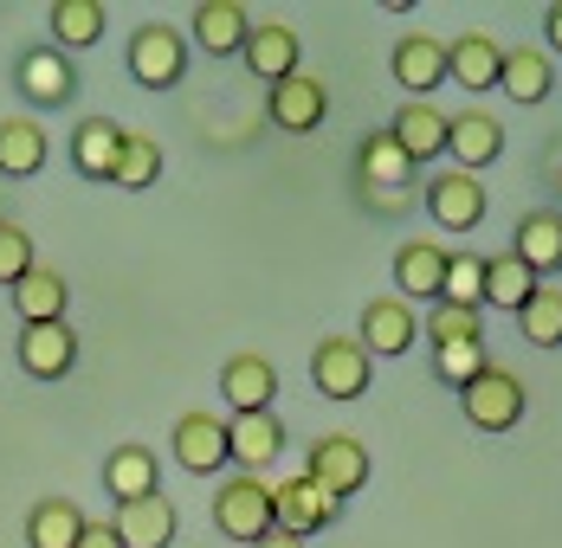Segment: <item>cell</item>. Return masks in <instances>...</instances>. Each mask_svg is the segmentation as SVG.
I'll return each mask as SVG.
<instances>
[{
  "mask_svg": "<svg viewBox=\"0 0 562 548\" xmlns=\"http://www.w3.org/2000/svg\"><path fill=\"white\" fill-rule=\"evenodd\" d=\"M214 529H221L226 543H259V536H272L279 523H272V484L266 478H252V471H233L221 491H214Z\"/></svg>",
  "mask_w": 562,
  "mask_h": 548,
  "instance_id": "obj_1",
  "label": "cell"
},
{
  "mask_svg": "<svg viewBox=\"0 0 562 548\" xmlns=\"http://www.w3.org/2000/svg\"><path fill=\"white\" fill-rule=\"evenodd\" d=\"M459 413H465V426H479V433H510L524 413H530V387L517 381L510 368H485L472 387H459Z\"/></svg>",
  "mask_w": 562,
  "mask_h": 548,
  "instance_id": "obj_2",
  "label": "cell"
},
{
  "mask_svg": "<svg viewBox=\"0 0 562 548\" xmlns=\"http://www.w3.org/2000/svg\"><path fill=\"white\" fill-rule=\"evenodd\" d=\"M123 65H130V78H136L143 91H175V84L188 78V39H181L175 26H162V20H149V26L130 33Z\"/></svg>",
  "mask_w": 562,
  "mask_h": 548,
  "instance_id": "obj_3",
  "label": "cell"
},
{
  "mask_svg": "<svg viewBox=\"0 0 562 548\" xmlns=\"http://www.w3.org/2000/svg\"><path fill=\"white\" fill-rule=\"evenodd\" d=\"M311 387L324 400H362L375 387V355L356 342V335H324L311 349Z\"/></svg>",
  "mask_w": 562,
  "mask_h": 548,
  "instance_id": "obj_4",
  "label": "cell"
},
{
  "mask_svg": "<svg viewBox=\"0 0 562 548\" xmlns=\"http://www.w3.org/2000/svg\"><path fill=\"white\" fill-rule=\"evenodd\" d=\"M420 201H427L434 226H447V232H472V226L485 219V207H492L485 181H479V174H465V168H440V174H427Z\"/></svg>",
  "mask_w": 562,
  "mask_h": 548,
  "instance_id": "obj_5",
  "label": "cell"
},
{
  "mask_svg": "<svg viewBox=\"0 0 562 548\" xmlns=\"http://www.w3.org/2000/svg\"><path fill=\"white\" fill-rule=\"evenodd\" d=\"M337 516H342V503L324 491L317 478H304V471L284 478V484H272V523H279L284 536H304V543H311V536L330 529Z\"/></svg>",
  "mask_w": 562,
  "mask_h": 548,
  "instance_id": "obj_6",
  "label": "cell"
},
{
  "mask_svg": "<svg viewBox=\"0 0 562 548\" xmlns=\"http://www.w3.org/2000/svg\"><path fill=\"white\" fill-rule=\"evenodd\" d=\"M304 478H317L337 503H349V496L369 484V452H362V438L324 433L317 445H311V458H304Z\"/></svg>",
  "mask_w": 562,
  "mask_h": 548,
  "instance_id": "obj_7",
  "label": "cell"
},
{
  "mask_svg": "<svg viewBox=\"0 0 562 548\" xmlns=\"http://www.w3.org/2000/svg\"><path fill=\"white\" fill-rule=\"evenodd\" d=\"M13 84H20V98L33 110H65L78 98V71H71V58L58 53V46H33L13 65Z\"/></svg>",
  "mask_w": 562,
  "mask_h": 548,
  "instance_id": "obj_8",
  "label": "cell"
},
{
  "mask_svg": "<svg viewBox=\"0 0 562 548\" xmlns=\"http://www.w3.org/2000/svg\"><path fill=\"white\" fill-rule=\"evenodd\" d=\"M169 438H175V465H181V471H194V478H207V471H226V465H233V445H226V420H214L207 407L181 413Z\"/></svg>",
  "mask_w": 562,
  "mask_h": 548,
  "instance_id": "obj_9",
  "label": "cell"
},
{
  "mask_svg": "<svg viewBox=\"0 0 562 548\" xmlns=\"http://www.w3.org/2000/svg\"><path fill=\"white\" fill-rule=\"evenodd\" d=\"M389 71H394V84H401L414 104H427V98L447 84V39H434V33H407V39H394Z\"/></svg>",
  "mask_w": 562,
  "mask_h": 548,
  "instance_id": "obj_10",
  "label": "cell"
},
{
  "mask_svg": "<svg viewBox=\"0 0 562 548\" xmlns=\"http://www.w3.org/2000/svg\"><path fill=\"white\" fill-rule=\"evenodd\" d=\"M356 181L375 187L382 207H394V201L414 194V162L401 156V142H394L389 129H369V136H362V149H356Z\"/></svg>",
  "mask_w": 562,
  "mask_h": 548,
  "instance_id": "obj_11",
  "label": "cell"
},
{
  "mask_svg": "<svg viewBox=\"0 0 562 548\" xmlns=\"http://www.w3.org/2000/svg\"><path fill=\"white\" fill-rule=\"evenodd\" d=\"M266 116H272V129H284V136H311V129L330 116V91H324V78L291 71L284 84L266 91Z\"/></svg>",
  "mask_w": 562,
  "mask_h": 548,
  "instance_id": "obj_12",
  "label": "cell"
},
{
  "mask_svg": "<svg viewBox=\"0 0 562 548\" xmlns=\"http://www.w3.org/2000/svg\"><path fill=\"white\" fill-rule=\"evenodd\" d=\"M447 246L434 239H407L394 246V297L401 304H440V284H447Z\"/></svg>",
  "mask_w": 562,
  "mask_h": 548,
  "instance_id": "obj_13",
  "label": "cell"
},
{
  "mask_svg": "<svg viewBox=\"0 0 562 548\" xmlns=\"http://www.w3.org/2000/svg\"><path fill=\"white\" fill-rule=\"evenodd\" d=\"M447 156H452V168H465V174L492 168L505 156V123H498L492 110H459V116H447Z\"/></svg>",
  "mask_w": 562,
  "mask_h": 548,
  "instance_id": "obj_14",
  "label": "cell"
},
{
  "mask_svg": "<svg viewBox=\"0 0 562 548\" xmlns=\"http://www.w3.org/2000/svg\"><path fill=\"white\" fill-rule=\"evenodd\" d=\"M221 400L233 413H272V400H279V368H272L259 349L233 355L221 368Z\"/></svg>",
  "mask_w": 562,
  "mask_h": 548,
  "instance_id": "obj_15",
  "label": "cell"
},
{
  "mask_svg": "<svg viewBox=\"0 0 562 548\" xmlns=\"http://www.w3.org/2000/svg\"><path fill=\"white\" fill-rule=\"evenodd\" d=\"M111 529L123 536V548H175L181 516H175L169 491H156V496H136V503H116Z\"/></svg>",
  "mask_w": 562,
  "mask_h": 548,
  "instance_id": "obj_16",
  "label": "cell"
},
{
  "mask_svg": "<svg viewBox=\"0 0 562 548\" xmlns=\"http://www.w3.org/2000/svg\"><path fill=\"white\" fill-rule=\"evenodd\" d=\"M20 368H26L33 381H65V375L78 368V335H71V323L20 329Z\"/></svg>",
  "mask_w": 562,
  "mask_h": 548,
  "instance_id": "obj_17",
  "label": "cell"
},
{
  "mask_svg": "<svg viewBox=\"0 0 562 548\" xmlns=\"http://www.w3.org/2000/svg\"><path fill=\"white\" fill-rule=\"evenodd\" d=\"M389 136L401 142V156H407L414 168L440 162V156H447V110L440 104H414V98H407V104L389 116Z\"/></svg>",
  "mask_w": 562,
  "mask_h": 548,
  "instance_id": "obj_18",
  "label": "cell"
},
{
  "mask_svg": "<svg viewBox=\"0 0 562 548\" xmlns=\"http://www.w3.org/2000/svg\"><path fill=\"white\" fill-rule=\"evenodd\" d=\"M239 58L252 65V78H266V84H284V78L297 71L304 46H297V33H291L284 20H252V33H246Z\"/></svg>",
  "mask_w": 562,
  "mask_h": 548,
  "instance_id": "obj_19",
  "label": "cell"
},
{
  "mask_svg": "<svg viewBox=\"0 0 562 548\" xmlns=\"http://www.w3.org/2000/svg\"><path fill=\"white\" fill-rule=\"evenodd\" d=\"M505 78V46L492 33H459L447 46V84L459 91H492Z\"/></svg>",
  "mask_w": 562,
  "mask_h": 548,
  "instance_id": "obj_20",
  "label": "cell"
},
{
  "mask_svg": "<svg viewBox=\"0 0 562 548\" xmlns=\"http://www.w3.org/2000/svg\"><path fill=\"white\" fill-rule=\"evenodd\" d=\"M414 335H420L414 304H401V297H375V304H362V335H356V342H362L369 355H407Z\"/></svg>",
  "mask_w": 562,
  "mask_h": 548,
  "instance_id": "obj_21",
  "label": "cell"
},
{
  "mask_svg": "<svg viewBox=\"0 0 562 548\" xmlns=\"http://www.w3.org/2000/svg\"><path fill=\"white\" fill-rule=\"evenodd\" d=\"M188 26H194V46L207 58H233L246 46V33H252V13H246L239 0H201V7L188 13Z\"/></svg>",
  "mask_w": 562,
  "mask_h": 548,
  "instance_id": "obj_22",
  "label": "cell"
},
{
  "mask_svg": "<svg viewBox=\"0 0 562 548\" xmlns=\"http://www.w3.org/2000/svg\"><path fill=\"white\" fill-rule=\"evenodd\" d=\"M226 445H233V465L259 478V471L284 452V420L279 413H233V420H226Z\"/></svg>",
  "mask_w": 562,
  "mask_h": 548,
  "instance_id": "obj_23",
  "label": "cell"
},
{
  "mask_svg": "<svg viewBox=\"0 0 562 548\" xmlns=\"http://www.w3.org/2000/svg\"><path fill=\"white\" fill-rule=\"evenodd\" d=\"M53 162V136L40 129V116H0V174L26 181Z\"/></svg>",
  "mask_w": 562,
  "mask_h": 548,
  "instance_id": "obj_24",
  "label": "cell"
},
{
  "mask_svg": "<svg viewBox=\"0 0 562 548\" xmlns=\"http://www.w3.org/2000/svg\"><path fill=\"white\" fill-rule=\"evenodd\" d=\"M104 491H111L116 503L156 496V491H162V465H156V452H149V445H136V438H123L111 458H104Z\"/></svg>",
  "mask_w": 562,
  "mask_h": 548,
  "instance_id": "obj_25",
  "label": "cell"
},
{
  "mask_svg": "<svg viewBox=\"0 0 562 548\" xmlns=\"http://www.w3.org/2000/svg\"><path fill=\"white\" fill-rule=\"evenodd\" d=\"M116 156H123V123L111 116H85L71 129V168L85 181H116Z\"/></svg>",
  "mask_w": 562,
  "mask_h": 548,
  "instance_id": "obj_26",
  "label": "cell"
},
{
  "mask_svg": "<svg viewBox=\"0 0 562 548\" xmlns=\"http://www.w3.org/2000/svg\"><path fill=\"white\" fill-rule=\"evenodd\" d=\"M510 252L530 265L537 277L562 272V214L557 207H537V214L517 219V232H510Z\"/></svg>",
  "mask_w": 562,
  "mask_h": 548,
  "instance_id": "obj_27",
  "label": "cell"
},
{
  "mask_svg": "<svg viewBox=\"0 0 562 548\" xmlns=\"http://www.w3.org/2000/svg\"><path fill=\"white\" fill-rule=\"evenodd\" d=\"M65 304H71V284H65L53 265H33V272L13 284V310H20V329H33V323H65Z\"/></svg>",
  "mask_w": 562,
  "mask_h": 548,
  "instance_id": "obj_28",
  "label": "cell"
},
{
  "mask_svg": "<svg viewBox=\"0 0 562 548\" xmlns=\"http://www.w3.org/2000/svg\"><path fill=\"white\" fill-rule=\"evenodd\" d=\"M104 20H111L104 0H53V13H46L58 53H85V46H98V39H104Z\"/></svg>",
  "mask_w": 562,
  "mask_h": 548,
  "instance_id": "obj_29",
  "label": "cell"
},
{
  "mask_svg": "<svg viewBox=\"0 0 562 548\" xmlns=\"http://www.w3.org/2000/svg\"><path fill=\"white\" fill-rule=\"evenodd\" d=\"M498 91H505L510 104H543L550 91H557V65H550V53H537V46H517V53H505V78H498Z\"/></svg>",
  "mask_w": 562,
  "mask_h": 548,
  "instance_id": "obj_30",
  "label": "cell"
},
{
  "mask_svg": "<svg viewBox=\"0 0 562 548\" xmlns=\"http://www.w3.org/2000/svg\"><path fill=\"white\" fill-rule=\"evenodd\" d=\"M85 536V510L71 496H40L26 510V548H78Z\"/></svg>",
  "mask_w": 562,
  "mask_h": 548,
  "instance_id": "obj_31",
  "label": "cell"
},
{
  "mask_svg": "<svg viewBox=\"0 0 562 548\" xmlns=\"http://www.w3.org/2000/svg\"><path fill=\"white\" fill-rule=\"evenodd\" d=\"M537 284H543V277H537V272H530V265H524V259L505 246L498 259H485V310H510V317H517V310L537 297Z\"/></svg>",
  "mask_w": 562,
  "mask_h": 548,
  "instance_id": "obj_32",
  "label": "cell"
},
{
  "mask_svg": "<svg viewBox=\"0 0 562 548\" xmlns=\"http://www.w3.org/2000/svg\"><path fill=\"white\" fill-rule=\"evenodd\" d=\"M156 181H162V142L143 136V129H123V156H116V181L111 187L143 194V187H156Z\"/></svg>",
  "mask_w": 562,
  "mask_h": 548,
  "instance_id": "obj_33",
  "label": "cell"
},
{
  "mask_svg": "<svg viewBox=\"0 0 562 548\" xmlns=\"http://www.w3.org/2000/svg\"><path fill=\"white\" fill-rule=\"evenodd\" d=\"M420 335H427L434 349H447V342H485V310H459V304H427V317H420Z\"/></svg>",
  "mask_w": 562,
  "mask_h": 548,
  "instance_id": "obj_34",
  "label": "cell"
},
{
  "mask_svg": "<svg viewBox=\"0 0 562 548\" xmlns=\"http://www.w3.org/2000/svg\"><path fill=\"white\" fill-rule=\"evenodd\" d=\"M517 329H524L537 349H562V290L557 284H537V297L517 310Z\"/></svg>",
  "mask_w": 562,
  "mask_h": 548,
  "instance_id": "obj_35",
  "label": "cell"
},
{
  "mask_svg": "<svg viewBox=\"0 0 562 548\" xmlns=\"http://www.w3.org/2000/svg\"><path fill=\"white\" fill-rule=\"evenodd\" d=\"M440 304H459V310H485V259H479V252H452V259H447Z\"/></svg>",
  "mask_w": 562,
  "mask_h": 548,
  "instance_id": "obj_36",
  "label": "cell"
},
{
  "mask_svg": "<svg viewBox=\"0 0 562 548\" xmlns=\"http://www.w3.org/2000/svg\"><path fill=\"white\" fill-rule=\"evenodd\" d=\"M485 368H492V349H485V342H447V349H434V375H440L452 393L472 387Z\"/></svg>",
  "mask_w": 562,
  "mask_h": 548,
  "instance_id": "obj_37",
  "label": "cell"
},
{
  "mask_svg": "<svg viewBox=\"0 0 562 548\" xmlns=\"http://www.w3.org/2000/svg\"><path fill=\"white\" fill-rule=\"evenodd\" d=\"M33 265H40V259H33V232H26L20 219H0V284L13 290Z\"/></svg>",
  "mask_w": 562,
  "mask_h": 548,
  "instance_id": "obj_38",
  "label": "cell"
},
{
  "mask_svg": "<svg viewBox=\"0 0 562 548\" xmlns=\"http://www.w3.org/2000/svg\"><path fill=\"white\" fill-rule=\"evenodd\" d=\"M78 548H123V536H116L111 523H85V536H78Z\"/></svg>",
  "mask_w": 562,
  "mask_h": 548,
  "instance_id": "obj_39",
  "label": "cell"
},
{
  "mask_svg": "<svg viewBox=\"0 0 562 548\" xmlns=\"http://www.w3.org/2000/svg\"><path fill=\"white\" fill-rule=\"evenodd\" d=\"M543 39H550V53L562 58V0H550V7H543Z\"/></svg>",
  "mask_w": 562,
  "mask_h": 548,
  "instance_id": "obj_40",
  "label": "cell"
},
{
  "mask_svg": "<svg viewBox=\"0 0 562 548\" xmlns=\"http://www.w3.org/2000/svg\"><path fill=\"white\" fill-rule=\"evenodd\" d=\"M252 548H311V543H304V536H284V529H272V536H259Z\"/></svg>",
  "mask_w": 562,
  "mask_h": 548,
  "instance_id": "obj_41",
  "label": "cell"
},
{
  "mask_svg": "<svg viewBox=\"0 0 562 548\" xmlns=\"http://www.w3.org/2000/svg\"><path fill=\"white\" fill-rule=\"evenodd\" d=\"M550 187L562 194V149H557V162H550Z\"/></svg>",
  "mask_w": 562,
  "mask_h": 548,
  "instance_id": "obj_42",
  "label": "cell"
}]
</instances>
